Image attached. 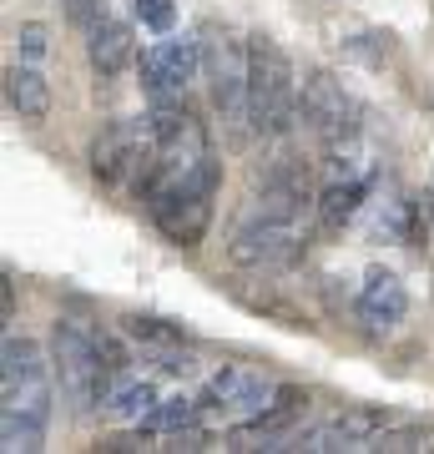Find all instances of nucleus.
I'll list each match as a JSON object with an SVG mask.
<instances>
[{
    "label": "nucleus",
    "mask_w": 434,
    "mask_h": 454,
    "mask_svg": "<svg viewBox=\"0 0 434 454\" xmlns=\"http://www.w3.org/2000/svg\"><path fill=\"white\" fill-rule=\"evenodd\" d=\"M308 207H319L313 192H308V172H298V167L273 172L248 197V207H242L233 238H227L233 268H248V273H283V268H293L308 243V227H304Z\"/></svg>",
    "instance_id": "nucleus-1"
},
{
    "label": "nucleus",
    "mask_w": 434,
    "mask_h": 454,
    "mask_svg": "<svg viewBox=\"0 0 434 454\" xmlns=\"http://www.w3.org/2000/svg\"><path fill=\"white\" fill-rule=\"evenodd\" d=\"M51 364L31 339L5 333L0 343V450L36 454L51 424Z\"/></svg>",
    "instance_id": "nucleus-2"
},
{
    "label": "nucleus",
    "mask_w": 434,
    "mask_h": 454,
    "mask_svg": "<svg viewBox=\"0 0 434 454\" xmlns=\"http://www.w3.org/2000/svg\"><path fill=\"white\" fill-rule=\"evenodd\" d=\"M293 116H298L293 61L283 56L278 41L253 35L248 41V121H253L257 137H288Z\"/></svg>",
    "instance_id": "nucleus-3"
},
{
    "label": "nucleus",
    "mask_w": 434,
    "mask_h": 454,
    "mask_svg": "<svg viewBox=\"0 0 434 454\" xmlns=\"http://www.w3.org/2000/svg\"><path fill=\"white\" fill-rule=\"evenodd\" d=\"M51 369H56L61 394L81 409V414L97 409L107 384H112V373L101 364L97 333H86L76 318H56V324H51Z\"/></svg>",
    "instance_id": "nucleus-4"
},
{
    "label": "nucleus",
    "mask_w": 434,
    "mask_h": 454,
    "mask_svg": "<svg viewBox=\"0 0 434 454\" xmlns=\"http://www.w3.org/2000/svg\"><path fill=\"white\" fill-rule=\"evenodd\" d=\"M202 76H208L217 116L233 127V137H242L253 127L248 121V41L227 31H202Z\"/></svg>",
    "instance_id": "nucleus-5"
},
{
    "label": "nucleus",
    "mask_w": 434,
    "mask_h": 454,
    "mask_svg": "<svg viewBox=\"0 0 434 454\" xmlns=\"http://www.w3.org/2000/svg\"><path fill=\"white\" fill-rule=\"evenodd\" d=\"M298 112H304L308 131L323 137L328 146H343L354 137V101L343 97V86L328 71H308L304 91H298Z\"/></svg>",
    "instance_id": "nucleus-6"
},
{
    "label": "nucleus",
    "mask_w": 434,
    "mask_h": 454,
    "mask_svg": "<svg viewBox=\"0 0 434 454\" xmlns=\"http://www.w3.org/2000/svg\"><path fill=\"white\" fill-rule=\"evenodd\" d=\"M273 394H278V384L268 379V373L242 369V364H227V369H217L208 379V389H202L197 404L202 409H223V414H238V419H253V414H263V409L273 404Z\"/></svg>",
    "instance_id": "nucleus-7"
},
{
    "label": "nucleus",
    "mask_w": 434,
    "mask_h": 454,
    "mask_svg": "<svg viewBox=\"0 0 434 454\" xmlns=\"http://www.w3.org/2000/svg\"><path fill=\"white\" fill-rule=\"evenodd\" d=\"M197 71H202L197 41H157V46L142 51V86L152 101H178Z\"/></svg>",
    "instance_id": "nucleus-8"
},
{
    "label": "nucleus",
    "mask_w": 434,
    "mask_h": 454,
    "mask_svg": "<svg viewBox=\"0 0 434 454\" xmlns=\"http://www.w3.org/2000/svg\"><path fill=\"white\" fill-rule=\"evenodd\" d=\"M409 313V288L394 273H369L359 288V324L369 333H394Z\"/></svg>",
    "instance_id": "nucleus-9"
},
{
    "label": "nucleus",
    "mask_w": 434,
    "mask_h": 454,
    "mask_svg": "<svg viewBox=\"0 0 434 454\" xmlns=\"http://www.w3.org/2000/svg\"><path fill=\"white\" fill-rule=\"evenodd\" d=\"M86 56H91V66H97L101 82H112V76H122L131 61V26L116 16H97L91 26H86Z\"/></svg>",
    "instance_id": "nucleus-10"
},
{
    "label": "nucleus",
    "mask_w": 434,
    "mask_h": 454,
    "mask_svg": "<svg viewBox=\"0 0 434 454\" xmlns=\"http://www.w3.org/2000/svg\"><path fill=\"white\" fill-rule=\"evenodd\" d=\"M5 101H11V112L20 121H46L51 112V82L36 71L31 61H20L5 71Z\"/></svg>",
    "instance_id": "nucleus-11"
},
{
    "label": "nucleus",
    "mask_w": 434,
    "mask_h": 454,
    "mask_svg": "<svg viewBox=\"0 0 434 454\" xmlns=\"http://www.w3.org/2000/svg\"><path fill=\"white\" fill-rule=\"evenodd\" d=\"M101 409L122 424H142L152 409H157V389L146 384V379H131V373H116L107 394H101Z\"/></svg>",
    "instance_id": "nucleus-12"
},
{
    "label": "nucleus",
    "mask_w": 434,
    "mask_h": 454,
    "mask_svg": "<svg viewBox=\"0 0 434 454\" xmlns=\"http://www.w3.org/2000/svg\"><path fill=\"white\" fill-rule=\"evenodd\" d=\"M359 202H364V182L359 177H334L319 192V223L328 232H343V227L359 217Z\"/></svg>",
    "instance_id": "nucleus-13"
},
{
    "label": "nucleus",
    "mask_w": 434,
    "mask_h": 454,
    "mask_svg": "<svg viewBox=\"0 0 434 454\" xmlns=\"http://www.w3.org/2000/svg\"><path fill=\"white\" fill-rule=\"evenodd\" d=\"M197 399H157V409H152V414H146L142 424H137V429H142V434H178V429H187V424H197Z\"/></svg>",
    "instance_id": "nucleus-14"
},
{
    "label": "nucleus",
    "mask_w": 434,
    "mask_h": 454,
    "mask_svg": "<svg viewBox=\"0 0 434 454\" xmlns=\"http://www.w3.org/2000/svg\"><path fill=\"white\" fill-rule=\"evenodd\" d=\"M122 328H127L142 348H157V343H187V328L167 324V318H142V313H131V318H122Z\"/></svg>",
    "instance_id": "nucleus-15"
},
{
    "label": "nucleus",
    "mask_w": 434,
    "mask_h": 454,
    "mask_svg": "<svg viewBox=\"0 0 434 454\" xmlns=\"http://www.w3.org/2000/svg\"><path fill=\"white\" fill-rule=\"evenodd\" d=\"M374 454H409V450H424V429H384V434L369 444Z\"/></svg>",
    "instance_id": "nucleus-16"
},
{
    "label": "nucleus",
    "mask_w": 434,
    "mask_h": 454,
    "mask_svg": "<svg viewBox=\"0 0 434 454\" xmlns=\"http://www.w3.org/2000/svg\"><path fill=\"white\" fill-rule=\"evenodd\" d=\"M208 444H212V434L197 429V424H187L178 434H162V450H172V454H197V450H208Z\"/></svg>",
    "instance_id": "nucleus-17"
},
{
    "label": "nucleus",
    "mask_w": 434,
    "mask_h": 454,
    "mask_svg": "<svg viewBox=\"0 0 434 454\" xmlns=\"http://www.w3.org/2000/svg\"><path fill=\"white\" fill-rule=\"evenodd\" d=\"M137 16H142L146 31L167 35L172 31V0H137Z\"/></svg>",
    "instance_id": "nucleus-18"
},
{
    "label": "nucleus",
    "mask_w": 434,
    "mask_h": 454,
    "mask_svg": "<svg viewBox=\"0 0 434 454\" xmlns=\"http://www.w3.org/2000/svg\"><path fill=\"white\" fill-rule=\"evenodd\" d=\"M16 46H20L26 61H41V56H46V26H41V20H26L16 31Z\"/></svg>",
    "instance_id": "nucleus-19"
},
{
    "label": "nucleus",
    "mask_w": 434,
    "mask_h": 454,
    "mask_svg": "<svg viewBox=\"0 0 434 454\" xmlns=\"http://www.w3.org/2000/svg\"><path fill=\"white\" fill-rule=\"evenodd\" d=\"M66 16H71V26H91L97 20V0H66Z\"/></svg>",
    "instance_id": "nucleus-20"
},
{
    "label": "nucleus",
    "mask_w": 434,
    "mask_h": 454,
    "mask_svg": "<svg viewBox=\"0 0 434 454\" xmlns=\"http://www.w3.org/2000/svg\"><path fill=\"white\" fill-rule=\"evenodd\" d=\"M419 212L430 217V232H434V192H424V197H419Z\"/></svg>",
    "instance_id": "nucleus-21"
}]
</instances>
